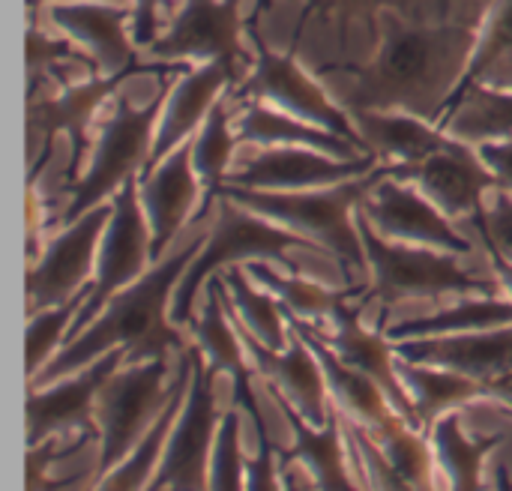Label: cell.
<instances>
[{"label":"cell","instance_id":"6da1fadb","mask_svg":"<svg viewBox=\"0 0 512 491\" xmlns=\"http://www.w3.org/2000/svg\"><path fill=\"white\" fill-rule=\"evenodd\" d=\"M477 27L381 12L378 42L363 63H324L318 78H348V111H405L441 123L477 48Z\"/></svg>","mask_w":512,"mask_h":491},{"label":"cell","instance_id":"7a4b0ae2","mask_svg":"<svg viewBox=\"0 0 512 491\" xmlns=\"http://www.w3.org/2000/svg\"><path fill=\"white\" fill-rule=\"evenodd\" d=\"M207 234L186 243L177 255L156 261L141 279H135L129 288L117 291L105 309L93 318L90 327H84L75 339H69L33 378L30 387H45L57 378H66L93 360L105 357L114 348H126V363H144L153 357H168V351L180 354L192 342L180 333V327L171 321V297L177 282L183 279L186 267L201 252Z\"/></svg>","mask_w":512,"mask_h":491},{"label":"cell","instance_id":"3957f363","mask_svg":"<svg viewBox=\"0 0 512 491\" xmlns=\"http://www.w3.org/2000/svg\"><path fill=\"white\" fill-rule=\"evenodd\" d=\"M405 177V165H390L381 162L375 171L324 186V189H303V192H270V189H246V186H231L225 183L219 195H228L240 207H249L309 240H315L321 249L333 252L348 270H363L369 273L366 261V246L357 228V204L366 198V192L381 183L384 177Z\"/></svg>","mask_w":512,"mask_h":491},{"label":"cell","instance_id":"277c9868","mask_svg":"<svg viewBox=\"0 0 512 491\" xmlns=\"http://www.w3.org/2000/svg\"><path fill=\"white\" fill-rule=\"evenodd\" d=\"M357 228L366 246L369 276L372 285L366 288V297L360 300V312L378 300L381 303V321L408 300H441L447 294L456 297H501L504 285L501 279L474 276L468 267L459 264L453 252L414 246V243H396L375 231V225L354 210Z\"/></svg>","mask_w":512,"mask_h":491},{"label":"cell","instance_id":"5b68a950","mask_svg":"<svg viewBox=\"0 0 512 491\" xmlns=\"http://www.w3.org/2000/svg\"><path fill=\"white\" fill-rule=\"evenodd\" d=\"M297 249H321V246L291 228H279V222L249 207H240L228 195H219V219L207 234L201 252L195 255V261L186 267L183 279L174 288L171 321L177 327H186L192 318V303L207 285V279L231 264L273 261L282 264L288 273H300V267L291 261V252Z\"/></svg>","mask_w":512,"mask_h":491},{"label":"cell","instance_id":"8992f818","mask_svg":"<svg viewBox=\"0 0 512 491\" xmlns=\"http://www.w3.org/2000/svg\"><path fill=\"white\" fill-rule=\"evenodd\" d=\"M168 93H171V87H168V81H162L159 93L144 108H135L126 96L117 102V108L111 111V117L105 120V126L99 132V141L90 150L87 171L75 183L63 186V192H60L63 210L51 219V225L63 228V225L75 222L96 204H105L108 198H114L117 189L132 174H141L147 168L156 126H159Z\"/></svg>","mask_w":512,"mask_h":491},{"label":"cell","instance_id":"52a82bcc","mask_svg":"<svg viewBox=\"0 0 512 491\" xmlns=\"http://www.w3.org/2000/svg\"><path fill=\"white\" fill-rule=\"evenodd\" d=\"M174 375L168 372V357H153L144 363H123L96 396V426H99V465L90 486H96L108 471H114L156 423L171 399Z\"/></svg>","mask_w":512,"mask_h":491},{"label":"cell","instance_id":"ba28073f","mask_svg":"<svg viewBox=\"0 0 512 491\" xmlns=\"http://www.w3.org/2000/svg\"><path fill=\"white\" fill-rule=\"evenodd\" d=\"M249 33L255 39V63H252L249 75L234 84L231 102H246V99L270 102L273 108L294 114L300 120H309L327 132H336L366 150L360 129H357L354 117L348 114V108L324 90L318 75H309L297 63V48L291 45L288 51H273L258 36V30H249ZM366 153H372V150H366Z\"/></svg>","mask_w":512,"mask_h":491},{"label":"cell","instance_id":"9c48e42d","mask_svg":"<svg viewBox=\"0 0 512 491\" xmlns=\"http://www.w3.org/2000/svg\"><path fill=\"white\" fill-rule=\"evenodd\" d=\"M111 201H114V213H111L108 228L102 234L96 276L90 282V291H87L81 312L72 321L66 342L75 339L84 327H90L93 318L105 309V303L117 291H123L135 279H141L147 273V267L153 264V234H150L147 213L141 207V174H132L117 189V195Z\"/></svg>","mask_w":512,"mask_h":491},{"label":"cell","instance_id":"30bf717a","mask_svg":"<svg viewBox=\"0 0 512 491\" xmlns=\"http://www.w3.org/2000/svg\"><path fill=\"white\" fill-rule=\"evenodd\" d=\"M132 72L120 75H102L93 72L90 78L78 84H66L57 96H33L27 99V144H30V183L39 177V162L45 153H51L54 138L63 132L69 138V162L63 171L66 183H75L81 177V165L90 153V126L96 120V111L117 93V87Z\"/></svg>","mask_w":512,"mask_h":491},{"label":"cell","instance_id":"8fae6325","mask_svg":"<svg viewBox=\"0 0 512 491\" xmlns=\"http://www.w3.org/2000/svg\"><path fill=\"white\" fill-rule=\"evenodd\" d=\"M222 372L207 363L204 351L192 345V384L171 429L165 456L150 480V489H210V456L219 429L216 378Z\"/></svg>","mask_w":512,"mask_h":491},{"label":"cell","instance_id":"7c38bea8","mask_svg":"<svg viewBox=\"0 0 512 491\" xmlns=\"http://www.w3.org/2000/svg\"><path fill=\"white\" fill-rule=\"evenodd\" d=\"M114 213V201L96 204L75 222L63 225L30 261L27 273V315L45 312L51 306H63L75 300L84 288H90L96 276L102 234Z\"/></svg>","mask_w":512,"mask_h":491},{"label":"cell","instance_id":"4fadbf2b","mask_svg":"<svg viewBox=\"0 0 512 491\" xmlns=\"http://www.w3.org/2000/svg\"><path fill=\"white\" fill-rule=\"evenodd\" d=\"M144 51L156 63L222 60L234 69L237 81L246 63H255V57H249L243 48L240 0H183L171 27Z\"/></svg>","mask_w":512,"mask_h":491},{"label":"cell","instance_id":"5bb4252c","mask_svg":"<svg viewBox=\"0 0 512 491\" xmlns=\"http://www.w3.org/2000/svg\"><path fill=\"white\" fill-rule=\"evenodd\" d=\"M129 351L114 348L90 366L57 378L45 387H30L27 396V444L36 447L54 435H96V396L102 384L126 363Z\"/></svg>","mask_w":512,"mask_h":491},{"label":"cell","instance_id":"9a60e30c","mask_svg":"<svg viewBox=\"0 0 512 491\" xmlns=\"http://www.w3.org/2000/svg\"><path fill=\"white\" fill-rule=\"evenodd\" d=\"M357 210L375 225V231L396 243H414L429 249H444L453 255H471L474 243L456 231V219L441 213L423 192H417L408 180L384 177L375 183Z\"/></svg>","mask_w":512,"mask_h":491},{"label":"cell","instance_id":"2e32d148","mask_svg":"<svg viewBox=\"0 0 512 491\" xmlns=\"http://www.w3.org/2000/svg\"><path fill=\"white\" fill-rule=\"evenodd\" d=\"M378 165H381L378 153L339 159L306 147H258L252 156H246L228 171L225 183L246 186V189H270V192H303V189H324L363 177Z\"/></svg>","mask_w":512,"mask_h":491},{"label":"cell","instance_id":"e0dca14e","mask_svg":"<svg viewBox=\"0 0 512 491\" xmlns=\"http://www.w3.org/2000/svg\"><path fill=\"white\" fill-rule=\"evenodd\" d=\"M207 291V300H204V309L201 315L189 318L186 330L189 336L195 339V345L204 351L207 363H213L219 372L231 375V384H234V405L240 411H246V417L255 423V435H258V447H276L270 441V429L264 423V414L258 408V396L252 390V381H249V363H246V348L240 342V333H237V324L225 306V282H222V273H213L204 285Z\"/></svg>","mask_w":512,"mask_h":491},{"label":"cell","instance_id":"ac0fdd59","mask_svg":"<svg viewBox=\"0 0 512 491\" xmlns=\"http://www.w3.org/2000/svg\"><path fill=\"white\" fill-rule=\"evenodd\" d=\"M450 219H471L486 210V195L498 189V177L480 159L474 144L456 138L453 147L432 153L417 165H405V177Z\"/></svg>","mask_w":512,"mask_h":491},{"label":"cell","instance_id":"d6986e66","mask_svg":"<svg viewBox=\"0 0 512 491\" xmlns=\"http://www.w3.org/2000/svg\"><path fill=\"white\" fill-rule=\"evenodd\" d=\"M237 333H240V342H243L249 360L270 381V387L279 390L282 396H288V402L312 426H324L330 420V390H327L324 369H321L318 357L312 354V348L306 345V339L291 327L288 345L282 351H276V348L264 345L261 339H255L243 324H237Z\"/></svg>","mask_w":512,"mask_h":491},{"label":"cell","instance_id":"ffe728a7","mask_svg":"<svg viewBox=\"0 0 512 491\" xmlns=\"http://www.w3.org/2000/svg\"><path fill=\"white\" fill-rule=\"evenodd\" d=\"M132 9L99 3V0H72L48 6V18L63 36L78 42L93 60L102 75L120 72H141L135 57V36L126 30V18Z\"/></svg>","mask_w":512,"mask_h":491},{"label":"cell","instance_id":"44dd1931","mask_svg":"<svg viewBox=\"0 0 512 491\" xmlns=\"http://www.w3.org/2000/svg\"><path fill=\"white\" fill-rule=\"evenodd\" d=\"M234 84H237V75L222 60L201 63L198 69H186L165 99V108H162V117L156 126V138H153V150H150V162L141 174H150L168 153H174L183 141H189L204 126L213 105Z\"/></svg>","mask_w":512,"mask_h":491},{"label":"cell","instance_id":"7402d4cb","mask_svg":"<svg viewBox=\"0 0 512 491\" xmlns=\"http://www.w3.org/2000/svg\"><path fill=\"white\" fill-rule=\"evenodd\" d=\"M330 333H321L318 327V336L354 369L366 372L369 378H375L381 384V390L387 393L390 405L399 411V417L405 423H411L414 429H420L417 423V414H414V402L408 396V390L402 387L399 381V372H396V348H393V339L384 333V330H366L360 324V306H348L342 303L330 318ZM423 432V429H420Z\"/></svg>","mask_w":512,"mask_h":491},{"label":"cell","instance_id":"603a6c76","mask_svg":"<svg viewBox=\"0 0 512 491\" xmlns=\"http://www.w3.org/2000/svg\"><path fill=\"white\" fill-rule=\"evenodd\" d=\"M201 180L192 165V138L168 153L150 174H141V207L153 234V264L165 258L180 228L195 210Z\"/></svg>","mask_w":512,"mask_h":491},{"label":"cell","instance_id":"cb8c5ba5","mask_svg":"<svg viewBox=\"0 0 512 491\" xmlns=\"http://www.w3.org/2000/svg\"><path fill=\"white\" fill-rule=\"evenodd\" d=\"M393 348L405 360L453 369L483 384L512 372V324L477 330V333H456V336L402 339L393 342Z\"/></svg>","mask_w":512,"mask_h":491},{"label":"cell","instance_id":"d4e9b609","mask_svg":"<svg viewBox=\"0 0 512 491\" xmlns=\"http://www.w3.org/2000/svg\"><path fill=\"white\" fill-rule=\"evenodd\" d=\"M273 399L288 420L294 432V447L282 453V465L300 462L309 474V480L318 489H354L357 480L348 471V456H345V420L342 408L330 399V420L324 426H312L279 390H273Z\"/></svg>","mask_w":512,"mask_h":491},{"label":"cell","instance_id":"484cf974","mask_svg":"<svg viewBox=\"0 0 512 491\" xmlns=\"http://www.w3.org/2000/svg\"><path fill=\"white\" fill-rule=\"evenodd\" d=\"M285 318H288V324L306 339V345L312 348V354L318 357V363H321V369H324V378H327L330 399H333L348 417L366 423L372 432H381L384 426H390L393 420H399V411L390 405L387 393L381 390V384H378L375 378H369L366 372L348 366V363H345V360L318 336V330H315L309 321H303V318H297V315H291V312H285Z\"/></svg>","mask_w":512,"mask_h":491},{"label":"cell","instance_id":"4316f807","mask_svg":"<svg viewBox=\"0 0 512 491\" xmlns=\"http://www.w3.org/2000/svg\"><path fill=\"white\" fill-rule=\"evenodd\" d=\"M234 135L240 144H252V147H306L339 159H354L366 153L354 141L327 132L309 120H300L294 114H285L273 105H264L261 99H246L237 105Z\"/></svg>","mask_w":512,"mask_h":491},{"label":"cell","instance_id":"83f0119b","mask_svg":"<svg viewBox=\"0 0 512 491\" xmlns=\"http://www.w3.org/2000/svg\"><path fill=\"white\" fill-rule=\"evenodd\" d=\"M360 129L366 150L390 165H417L432 153L456 144V138L435 123L405 111H348Z\"/></svg>","mask_w":512,"mask_h":491},{"label":"cell","instance_id":"f1b7e54d","mask_svg":"<svg viewBox=\"0 0 512 491\" xmlns=\"http://www.w3.org/2000/svg\"><path fill=\"white\" fill-rule=\"evenodd\" d=\"M396 372L414 402L417 423L426 435L432 432L438 417H444L447 411L468 408L477 399H489V384H483L471 375L453 372V369L414 363V360H405L396 354Z\"/></svg>","mask_w":512,"mask_h":491},{"label":"cell","instance_id":"f546056e","mask_svg":"<svg viewBox=\"0 0 512 491\" xmlns=\"http://www.w3.org/2000/svg\"><path fill=\"white\" fill-rule=\"evenodd\" d=\"M177 357H180V363H177V372H174V387H171L168 405L162 408L156 423L144 432L138 447L114 471H108L96 483V489H150V480H153V474H156V468H159V462L165 456L171 429L177 423V414L183 408L186 390L192 384V345L186 351H180Z\"/></svg>","mask_w":512,"mask_h":491},{"label":"cell","instance_id":"4dcf8cb0","mask_svg":"<svg viewBox=\"0 0 512 491\" xmlns=\"http://www.w3.org/2000/svg\"><path fill=\"white\" fill-rule=\"evenodd\" d=\"M429 441L435 450V462L444 474V483L450 489H480L486 456L495 447H501L507 438L504 435H483V438L471 441L462 432V417L456 408V411H447L444 417H438V423L429 432Z\"/></svg>","mask_w":512,"mask_h":491},{"label":"cell","instance_id":"1f68e13d","mask_svg":"<svg viewBox=\"0 0 512 491\" xmlns=\"http://www.w3.org/2000/svg\"><path fill=\"white\" fill-rule=\"evenodd\" d=\"M246 273L261 285L267 288L285 312L315 324V321H324L330 318L342 303H348L354 294H366V285H351V288H324V285H315L309 279H303L300 273H288L282 276L279 270H273L270 261H249L243 264Z\"/></svg>","mask_w":512,"mask_h":491},{"label":"cell","instance_id":"d6a6232c","mask_svg":"<svg viewBox=\"0 0 512 491\" xmlns=\"http://www.w3.org/2000/svg\"><path fill=\"white\" fill-rule=\"evenodd\" d=\"M512 324V300H498V297H465L462 303L408 318L402 324L387 327L384 333L393 342L402 339H429V336H456V333H477V330H492V327H507Z\"/></svg>","mask_w":512,"mask_h":491},{"label":"cell","instance_id":"836d02e7","mask_svg":"<svg viewBox=\"0 0 512 491\" xmlns=\"http://www.w3.org/2000/svg\"><path fill=\"white\" fill-rule=\"evenodd\" d=\"M222 282H225V306L234 315V321L243 324L264 345L282 351L291 339V327L285 330L288 318L282 303L267 288H261L246 273V267L240 270L237 264H231V270L222 273Z\"/></svg>","mask_w":512,"mask_h":491},{"label":"cell","instance_id":"e575fe53","mask_svg":"<svg viewBox=\"0 0 512 491\" xmlns=\"http://www.w3.org/2000/svg\"><path fill=\"white\" fill-rule=\"evenodd\" d=\"M231 105H234L231 96H222L213 105V111L207 114L204 126L192 138V165L204 186V201H201V210L195 213V219H201L219 198V189L234 162V147L240 144L234 135V126H231Z\"/></svg>","mask_w":512,"mask_h":491},{"label":"cell","instance_id":"d590c367","mask_svg":"<svg viewBox=\"0 0 512 491\" xmlns=\"http://www.w3.org/2000/svg\"><path fill=\"white\" fill-rule=\"evenodd\" d=\"M465 144L512 141V90L474 84L441 126Z\"/></svg>","mask_w":512,"mask_h":491},{"label":"cell","instance_id":"8d00e7d4","mask_svg":"<svg viewBox=\"0 0 512 491\" xmlns=\"http://www.w3.org/2000/svg\"><path fill=\"white\" fill-rule=\"evenodd\" d=\"M387 9H399L408 18H429V0H306L291 45L297 48L309 18L336 21L342 36L348 33L351 24H363L366 33H372V39L378 42V21H381V12H387Z\"/></svg>","mask_w":512,"mask_h":491},{"label":"cell","instance_id":"74e56055","mask_svg":"<svg viewBox=\"0 0 512 491\" xmlns=\"http://www.w3.org/2000/svg\"><path fill=\"white\" fill-rule=\"evenodd\" d=\"M378 438V444L384 447L393 471L402 477L405 489H429L435 474L432 468L435 462V450L432 441H426V432L414 429L411 423H405L402 417L393 420L390 426H384L381 432H372Z\"/></svg>","mask_w":512,"mask_h":491},{"label":"cell","instance_id":"f35d334b","mask_svg":"<svg viewBox=\"0 0 512 491\" xmlns=\"http://www.w3.org/2000/svg\"><path fill=\"white\" fill-rule=\"evenodd\" d=\"M512 51V0H498L495 3V9L486 15V21L480 24V36H477V48H474V54H471V63H468V69H465V75H462V81H459V87H456V93H453V99H450V105H447V111H444V117H441V123H438V129L444 126V120L459 108V102H462V96L474 87V84H480V78L486 75V69L495 63V60H501L504 54H510Z\"/></svg>","mask_w":512,"mask_h":491},{"label":"cell","instance_id":"ab89813d","mask_svg":"<svg viewBox=\"0 0 512 491\" xmlns=\"http://www.w3.org/2000/svg\"><path fill=\"white\" fill-rule=\"evenodd\" d=\"M87 291L90 288H84L75 300H69L63 306H51L45 312L30 315V324H27V375L30 378L63 348V342L72 330V321L87 300Z\"/></svg>","mask_w":512,"mask_h":491},{"label":"cell","instance_id":"60d3db41","mask_svg":"<svg viewBox=\"0 0 512 491\" xmlns=\"http://www.w3.org/2000/svg\"><path fill=\"white\" fill-rule=\"evenodd\" d=\"M63 63H90L96 69V60L84 48H75L69 36L54 39V36L42 33L36 27V21H27V96H33L39 90L42 75H54L57 66H63Z\"/></svg>","mask_w":512,"mask_h":491},{"label":"cell","instance_id":"b9f144b4","mask_svg":"<svg viewBox=\"0 0 512 491\" xmlns=\"http://www.w3.org/2000/svg\"><path fill=\"white\" fill-rule=\"evenodd\" d=\"M246 480V459L240 453V408L222 414L213 456H210V489H240Z\"/></svg>","mask_w":512,"mask_h":491},{"label":"cell","instance_id":"7bdbcfd3","mask_svg":"<svg viewBox=\"0 0 512 491\" xmlns=\"http://www.w3.org/2000/svg\"><path fill=\"white\" fill-rule=\"evenodd\" d=\"M471 219L480 225L483 243L495 246L504 258L512 261V192L495 189V198L486 204V210Z\"/></svg>","mask_w":512,"mask_h":491},{"label":"cell","instance_id":"ee69618b","mask_svg":"<svg viewBox=\"0 0 512 491\" xmlns=\"http://www.w3.org/2000/svg\"><path fill=\"white\" fill-rule=\"evenodd\" d=\"M498 0H429V18L435 21H456L477 27L486 21V15L495 9Z\"/></svg>","mask_w":512,"mask_h":491},{"label":"cell","instance_id":"f6af8a7d","mask_svg":"<svg viewBox=\"0 0 512 491\" xmlns=\"http://www.w3.org/2000/svg\"><path fill=\"white\" fill-rule=\"evenodd\" d=\"M243 489H282V477H279V465H276V447H258L255 459L246 462Z\"/></svg>","mask_w":512,"mask_h":491},{"label":"cell","instance_id":"bcb514c9","mask_svg":"<svg viewBox=\"0 0 512 491\" xmlns=\"http://www.w3.org/2000/svg\"><path fill=\"white\" fill-rule=\"evenodd\" d=\"M480 159L498 177V189L512 192V141H483L477 144Z\"/></svg>","mask_w":512,"mask_h":491},{"label":"cell","instance_id":"7dc6e473","mask_svg":"<svg viewBox=\"0 0 512 491\" xmlns=\"http://www.w3.org/2000/svg\"><path fill=\"white\" fill-rule=\"evenodd\" d=\"M165 0H132V36L138 45H150L159 33V9Z\"/></svg>","mask_w":512,"mask_h":491},{"label":"cell","instance_id":"c3c4849f","mask_svg":"<svg viewBox=\"0 0 512 491\" xmlns=\"http://www.w3.org/2000/svg\"><path fill=\"white\" fill-rule=\"evenodd\" d=\"M480 84H489V87H498V90H512V51L504 54L501 60H495L486 75L480 78Z\"/></svg>","mask_w":512,"mask_h":491},{"label":"cell","instance_id":"681fc988","mask_svg":"<svg viewBox=\"0 0 512 491\" xmlns=\"http://www.w3.org/2000/svg\"><path fill=\"white\" fill-rule=\"evenodd\" d=\"M486 249H489V258H492V267H495V276L501 279V285H504V291H510L512 297V261L510 258H504L495 246H489L486 243Z\"/></svg>","mask_w":512,"mask_h":491},{"label":"cell","instance_id":"f907efd6","mask_svg":"<svg viewBox=\"0 0 512 491\" xmlns=\"http://www.w3.org/2000/svg\"><path fill=\"white\" fill-rule=\"evenodd\" d=\"M489 399L501 402L504 408H510L512 411V372L495 378V381H489Z\"/></svg>","mask_w":512,"mask_h":491},{"label":"cell","instance_id":"816d5d0a","mask_svg":"<svg viewBox=\"0 0 512 491\" xmlns=\"http://www.w3.org/2000/svg\"><path fill=\"white\" fill-rule=\"evenodd\" d=\"M270 3L273 0H255L252 3V15H249V30H258V21H261V15L270 9Z\"/></svg>","mask_w":512,"mask_h":491},{"label":"cell","instance_id":"f5cc1de1","mask_svg":"<svg viewBox=\"0 0 512 491\" xmlns=\"http://www.w3.org/2000/svg\"><path fill=\"white\" fill-rule=\"evenodd\" d=\"M48 3H54V0H27V21H36L39 9L48 6Z\"/></svg>","mask_w":512,"mask_h":491},{"label":"cell","instance_id":"db71d44e","mask_svg":"<svg viewBox=\"0 0 512 491\" xmlns=\"http://www.w3.org/2000/svg\"><path fill=\"white\" fill-rule=\"evenodd\" d=\"M507 414H510V417H512V411H510V408H507Z\"/></svg>","mask_w":512,"mask_h":491}]
</instances>
